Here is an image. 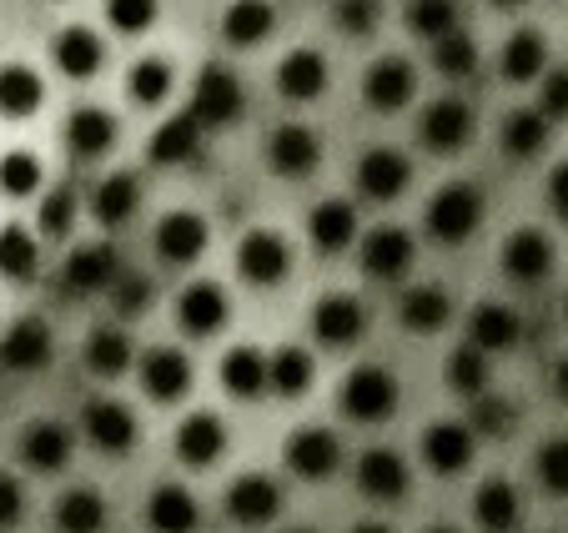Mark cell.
I'll list each match as a JSON object with an SVG mask.
<instances>
[{
	"instance_id": "6da1fadb",
	"label": "cell",
	"mask_w": 568,
	"mask_h": 533,
	"mask_svg": "<svg viewBox=\"0 0 568 533\" xmlns=\"http://www.w3.org/2000/svg\"><path fill=\"white\" fill-rule=\"evenodd\" d=\"M423 222H428V237L443 247H463L473 232H478L483 222V192L473 182H448L433 192L428 212H423Z\"/></svg>"
},
{
	"instance_id": "7a4b0ae2",
	"label": "cell",
	"mask_w": 568,
	"mask_h": 533,
	"mask_svg": "<svg viewBox=\"0 0 568 533\" xmlns=\"http://www.w3.org/2000/svg\"><path fill=\"white\" fill-rule=\"evenodd\" d=\"M397 398H403L397 378L377 363H363V368H353L343 383V413L353 418V423H387V418L397 413Z\"/></svg>"
},
{
	"instance_id": "3957f363",
	"label": "cell",
	"mask_w": 568,
	"mask_h": 533,
	"mask_svg": "<svg viewBox=\"0 0 568 533\" xmlns=\"http://www.w3.org/2000/svg\"><path fill=\"white\" fill-rule=\"evenodd\" d=\"M81 433H87L91 449L111 453V459H126L136 449V413H131L121 398H91L87 413H81Z\"/></svg>"
},
{
	"instance_id": "277c9868",
	"label": "cell",
	"mask_w": 568,
	"mask_h": 533,
	"mask_svg": "<svg viewBox=\"0 0 568 533\" xmlns=\"http://www.w3.org/2000/svg\"><path fill=\"white\" fill-rule=\"evenodd\" d=\"M236 272H242V282H252V288H277V282L292 272L287 237L267 232V227L247 232L242 242H236Z\"/></svg>"
},
{
	"instance_id": "5b68a950",
	"label": "cell",
	"mask_w": 568,
	"mask_h": 533,
	"mask_svg": "<svg viewBox=\"0 0 568 533\" xmlns=\"http://www.w3.org/2000/svg\"><path fill=\"white\" fill-rule=\"evenodd\" d=\"M242 107H247L242 81H236L222 61L202 66V76H196V86H192V111L202 117V127H232V121L242 117Z\"/></svg>"
},
{
	"instance_id": "8992f818",
	"label": "cell",
	"mask_w": 568,
	"mask_h": 533,
	"mask_svg": "<svg viewBox=\"0 0 568 533\" xmlns=\"http://www.w3.org/2000/svg\"><path fill=\"white\" fill-rule=\"evenodd\" d=\"M413 257H418V242H413L408 227H373V232L363 237L357 262H363L367 278L397 282V278H408V272H413Z\"/></svg>"
},
{
	"instance_id": "52a82bcc",
	"label": "cell",
	"mask_w": 568,
	"mask_h": 533,
	"mask_svg": "<svg viewBox=\"0 0 568 533\" xmlns=\"http://www.w3.org/2000/svg\"><path fill=\"white\" fill-rule=\"evenodd\" d=\"M408 182H413V161L393 147H373L357 161V192L367 202H397V197L408 192Z\"/></svg>"
},
{
	"instance_id": "ba28073f",
	"label": "cell",
	"mask_w": 568,
	"mask_h": 533,
	"mask_svg": "<svg viewBox=\"0 0 568 533\" xmlns=\"http://www.w3.org/2000/svg\"><path fill=\"white\" fill-rule=\"evenodd\" d=\"M337 463H343V443H337L333 428H297L287 438V469L307 483L333 479Z\"/></svg>"
},
{
	"instance_id": "9c48e42d",
	"label": "cell",
	"mask_w": 568,
	"mask_h": 533,
	"mask_svg": "<svg viewBox=\"0 0 568 533\" xmlns=\"http://www.w3.org/2000/svg\"><path fill=\"white\" fill-rule=\"evenodd\" d=\"M353 479H357V493H367L373 503H397V499H408V489H413V473L397 449H367L357 459Z\"/></svg>"
},
{
	"instance_id": "30bf717a",
	"label": "cell",
	"mask_w": 568,
	"mask_h": 533,
	"mask_svg": "<svg viewBox=\"0 0 568 533\" xmlns=\"http://www.w3.org/2000/svg\"><path fill=\"white\" fill-rule=\"evenodd\" d=\"M226 513L242 529H262V523H272L282 513V483L267 479V473H242L226 489Z\"/></svg>"
},
{
	"instance_id": "8fae6325",
	"label": "cell",
	"mask_w": 568,
	"mask_h": 533,
	"mask_svg": "<svg viewBox=\"0 0 568 533\" xmlns=\"http://www.w3.org/2000/svg\"><path fill=\"white\" fill-rule=\"evenodd\" d=\"M136 373H141V388H146L151 403H176V398L192 388V363H186L182 348H146Z\"/></svg>"
},
{
	"instance_id": "7c38bea8",
	"label": "cell",
	"mask_w": 568,
	"mask_h": 533,
	"mask_svg": "<svg viewBox=\"0 0 568 533\" xmlns=\"http://www.w3.org/2000/svg\"><path fill=\"white\" fill-rule=\"evenodd\" d=\"M418 137H423V147L438 151V157H453V151H463V147H468V137H473L468 101H458V97L433 101V107L423 111V121H418Z\"/></svg>"
},
{
	"instance_id": "4fadbf2b",
	"label": "cell",
	"mask_w": 568,
	"mask_h": 533,
	"mask_svg": "<svg viewBox=\"0 0 568 533\" xmlns=\"http://www.w3.org/2000/svg\"><path fill=\"white\" fill-rule=\"evenodd\" d=\"M312 332H317L322 348H353L367 332V308L347 292H333V298H322L312 308Z\"/></svg>"
},
{
	"instance_id": "5bb4252c",
	"label": "cell",
	"mask_w": 568,
	"mask_h": 533,
	"mask_svg": "<svg viewBox=\"0 0 568 533\" xmlns=\"http://www.w3.org/2000/svg\"><path fill=\"white\" fill-rule=\"evenodd\" d=\"M116 278H121V257L111 242L75 247V252L65 257V272H61L65 292H106V288H116Z\"/></svg>"
},
{
	"instance_id": "9a60e30c",
	"label": "cell",
	"mask_w": 568,
	"mask_h": 533,
	"mask_svg": "<svg viewBox=\"0 0 568 533\" xmlns=\"http://www.w3.org/2000/svg\"><path fill=\"white\" fill-rule=\"evenodd\" d=\"M212 242V227L196 212H166L156 222V257L172 266H192Z\"/></svg>"
},
{
	"instance_id": "2e32d148",
	"label": "cell",
	"mask_w": 568,
	"mask_h": 533,
	"mask_svg": "<svg viewBox=\"0 0 568 533\" xmlns=\"http://www.w3.org/2000/svg\"><path fill=\"white\" fill-rule=\"evenodd\" d=\"M226 318H232V302L216 282H192L176 298V322H182L186 338H212V332L226 328Z\"/></svg>"
},
{
	"instance_id": "e0dca14e",
	"label": "cell",
	"mask_w": 568,
	"mask_h": 533,
	"mask_svg": "<svg viewBox=\"0 0 568 533\" xmlns=\"http://www.w3.org/2000/svg\"><path fill=\"white\" fill-rule=\"evenodd\" d=\"M504 272L514 282H524V288H538V282L554 272V242H548V232L518 227V232L504 242Z\"/></svg>"
},
{
	"instance_id": "ac0fdd59",
	"label": "cell",
	"mask_w": 568,
	"mask_h": 533,
	"mask_svg": "<svg viewBox=\"0 0 568 533\" xmlns=\"http://www.w3.org/2000/svg\"><path fill=\"white\" fill-rule=\"evenodd\" d=\"M226 453V423L216 413H186L182 428H176V459L186 469H212L216 459Z\"/></svg>"
},
{
	"instance_id": "d6986e66",
	"label": "cell",
	"mask_w": 568,
	"mask_h": 533,
	"mask_svg": "<svg viewBox=\"0 0 568 533\" xmlns=\"http://www.w3.org/2000/svg\"><path fill=\"white\" fill-rule=\"evenodd\" d=\"M413 91H418V76H413V61H403V56L373 61V71L363 81V97L373 111H403L413 101Z\"/></svg>"
},
{
	"instance_id": "ffe728a7",
	"label": "cell",
	"mask_w": 568,
	"mask_h": 533,
	"mask_svg": "<svg viewBox=\"0 0 568 533\" xmlns=\"http://www.w3.org/2000/svg\"><path fill=\"white\" fill-rule=\"evenodd\" d=\"M267 161L277 177H307L312 167L322 161V141L312 127H302V121H287V127H277L267 137Z\"/></svg>"
},
{
	"instance_id": "44dd1931",
	"label": "cell",
	"mask_w": 568,
	"mask_h": 533,
	"mask_svg": "<svg viewBox=\"0 0 568 533\" xmlns=\"http://www.w3.org/2000/svg\"><path fill=\"white\" fill-rule=\"evenodd\" d=\"M478 453V433L473 423H433L423 433V459H428L433 473H463Z\"/></svg>"
},
{
	"instance_id": "7402d4cb",
	"label": "cell",
	"mask_w": 568,
	"mask_h": 533,
	"mask_svg": "<svg viewBox=\"0 0 568 533\" xmlns=\"http://www.w3.org/2000/svg\"><path fill=\"white\" fill-rule=\"evenodd\" d=\"M71 453H75V433L65 423H31L21 433V459H26V469H36V473H61L65 463H71Z\"/></svg>"
},
{
	"instance_id": "603a6c76",
	"label": "cell",
	"mask_w": 568,
	"mask_h": 533,
	"mask_svg": "<svg viewBox=\"0 0 568 533\" xmlns=\"http://www.w3.org/2000/svg\"><path fill=\"white\" fill-rule=\"evenodd\" d=\"M51 363V328L41 318H21L6 338H0V368L11 373H36Z\"/></svg>"
},
{
	"instance_id": "cb8c5ba5",
	"label": "cell",
	"mask_w": 568,
	"mask_h": 533,
	"mask_svg": "<svg viewBox=\"0 0 568 533\" xmlns=\"http://www.w3.org/2000/svg\"><path fill=\"white\" fill-rule=\"evenodd\" d=\"M524 338V318H518L508 302H478L468 312V342L483 352H508Z\"/></svg>"
},
{
	"instance_id": "d4e9b609",
	"label": "cell",
	"mask_w": 568,
	"mask_h": 533,
	"mask_svg": "<svg viewBox=\"0 0 568 533\" xmlns=\"http://www.w3.org/2000/svg\"><path fill=\"white\" fill-rule=\"evenodd\" d=\"M202 117L196 111H176V117H166L156 131H151V161L156 167H182V161L196 157V147H202Z\"/></svg>"
},
{
	"instance_id": "484cf974",
	"label": "cell",
	"mask_w": 568,
	"mask_h": 533,
	"mask_svg": "<svg viewBox=\"0 0 568 533\" xmlns=\"http://www.w3.org/2000/svg\"><path fill=\"white\" fill-rule=\"evenodd\" d=\"M277 91L287 101H317L327 91V56L302 46V51L282 56L277 61Z\"/></svg>"
},
{
	"instance_id": "4316f807",
	"label": "cell",
	"mask_w": 568,
	"mask_h": 533,
	"mask_svg": "<svg viewBox=\"0 0 568 533\" xmlns=\"http://www.w3.org/2000/svg\"><path fill=\"white\" fill-rule=\"evenodd\" d=\"M146 523H151V533H196L202 509H196V499L182 483H156L146 499Z\"/></svg>"
},
{
	"instance_id": "83f0119b",
	"label": "cell",
	"mask_w": 568,
	"mask_h": 533,
	"mask_svg": "<svg viewBox=\"0 0 568 533\" xmlns=\"http://www.w3.org/2000/svg\"><path fill=\"white\" fill-rule=\"evenodd\" d=\"M222 388L232 398H242V403L262 398L272 388V358L262 348H232L222 358Z\"/></svg>"
},
{
	"instance_id": "f1b7e54d",
	"label": "cell",
	"mask_w": 568,
	"mask_h": 533,
	"mask_svg": "<svg viewBox=\"0 0 568 533\" xmlns=\"http://www.w3.org/2000/svg\"><path fill=\"white\" fill-rule=\"evenodd\" d=\"M473 519H478L483 533H514L518 519H524V499L508 479H488L473 493Z\"/></svg>"
},
{
	"instance_id": "f546056e",
	"label": "cell",
	"mask_w": 568,
	"mask_h": 533,
	"mask_svg": "<svg viewBox=\"0 0 568 533\" xmlns=\"http://www.w3.org/2000/svg\"><path fill=\"white\" fill-rule=\"evenodd\" d=\"M55 71L71 76V81H91V76L101 71V61H106V46H101L97 31H87V26H65L61 36H55Z\"/></svg>"
},
{
	"instance_id": "4dcf8cb0",
	"label": "cell",
	"mask_w": 568,
	"mask_h": 533,
	"mask_svg": "<svg viewBox=\"0 0 568 533\" xmlns=\"http://www.w3.org/2000/svg\"><path fill=\"white\" fill-rule=\"evenodd\" d=\"M65 147H71L81 161L106 157V151L116 147V117H111V111H101V107L71 111V121H65Z\"/></svg>"
},
{
	"instance_id": "1f68e13d",
	"label": "cell",
	"mask_w": 568,
	"mask_h": 533,
	"mask_svg": "<svg viewBox=\"0 0 568 533\" xmlns=\"http://www.w3.org/2000/svg\"><path fill=\"white\" fill-rule=\"evenodd\" d=\"M307 237H312V247L317 252H347L353 247V237H357V212H353V202H317L312 207V217H307Z\"/></svg>"
},
{
	"instance_id": "d6a6232c",
	"label": "cell",
	"mask_w": 568,
	"mask_h": 533,
	"mask_svg": "<svg viewBox=\"0 0 568 533\" xmlns=\"http://www.w3.org/2000/svg\"><path fill=\"white\" fill-rule=\"evenodd\" d=\"M277 26V6L272 0H232L222 16V36L232 46H262Z\"/></svg>"
},
{
	"instance_id": "836d02e7",
	"label": "cell",
	"mask_w": 568,
	"mask_h": 533,
	"mask_svg": "<svg viewBox=\"0 0 568 533\" xmlns=\"http://www.w3.org/2000/svg\"><path fill=\"white\" fill-rule=\"evenodd\" d=\"M141 207V182L131 177V171H111L106 182L97 187V197H91V217H97L101 227H121L131 222Z\"/></svg>"
},
{
	"instance_id": "e575fe53",
	"label": "cell",
	"mask_w": 568,
	"mask_h": 533,
	"mask_svg": "<svg viewBox=\"0 0 568 533\" xmlns=\"http://www.w3.org/2000/svg\"><path fill=\"white\" fill-rule=\"evenodd\" d=\"M453 318V298L443 288H413L408 298L397 302V322L408 332H418V338H428V332H443Z\"/></svg>"
},
{
	"instance_id": "d590c367",
	"label": "cell",
	"mask_w": 568,
	"mask_h": 533,
	"mask_svg": "<svg viewBox=\"0 0 568 533\" xmlns=\"http://www.w3.org/2000/svg\"><path fill=\"white\" fill-rule=\"evenodd\" d=\"M41 101H45V86L31 66H21V61L0 66V117L26 121L31 111H41Z\"/></svg>"
},
{
	"instance_id": "8d00e7d4",
	"label": "cell",
	"mask_w": 568,
	"mask_h": 533,
	"mask_svg": "<svg viewBox=\"0 0 568 533\" xmlns=\"http://www.w3.org/2000/svg\"><path fill=\"white\" fill-rule=\"evenodd\" d=\"M55 529L61 533H101L106 529V499L97 489H65L55 503Z\"/></svg>"
},
{
	"instance_id": "74e56055",
	"label": "cell",
	"mask_w": 568,
	"mask_h": 533,
	"mask_svg": "<svg viewBox=\"0 0 568 533\" xmlns=\"http://www.w3.org/2000/svg\"><path fill=\"white\" fill-rule=\"evenodd\" d=\"M36 272H41V242H36L21 222L0 227V278L31 282Z\"/></svg>"
},
{
	"instance_id": "f35d334b",
	"label": "cell",
	"mask_w": 568,
	"mask_h": 533,
	"mask_svg": "<svg viewBox=\"0 0 568 533\" xmlns=\"http://www.w3.org/2000/svg\"><path fill=\"white\" fill-rule=\"evenodd\" d=\"M504 81H514V86H524V81H538L544 76V66H548V46H544V36L538 31H514L508 36V46H504Z\"/></svg>"
},
{
	"instance_id": "ab89813d",
	"label": "cell",
	"mask_w": 568,
	"mask_h": 533,
	"mask_svg": "<svg viewBox=\"0 0 568 533\" xmlns=\"http://www.w3.org/2000/svg\"><path fill=\"white\" fill-rule=\"evenodd\" d=\"M131 363H136V352H131V338L121 328H97L87 342V368L97 378H121L131 373Z\"/></svg>"
},
{
	"instance_id": "60d3db41",
	"label": "cell",
	"mask_w": 568,
	"mask_h": 533,
	"mask_svg": "<svg viewBox=\"0 0 568 533\" xmlns=\"http://www.w3.org/2000/svg\"><path fill=\"white\" fill-rule=\"evenodd\" d=\"M548 147V117L544 111H508L504 121V151L514 161H534Z\"/></svg>"
},
{
	"instance_id": "b9f144b4",
	"label": "cell",
	"mask_w": 568,
	"mask_h": 533,
	"mask_svg": "<svg viewBox=\"0 0 568 533\" xmlns=\"http://www.w3.org/2000/svg\"><path fill=\"white\" fill-rule=\"evenodd\" d=\"M488 383H494V373H488V352L473 348V342H463V348L448 358V388L473 403V398L488 393Z\"/></svg>"
},
{
	"instance_id": "7bdbcfd3",
	"label": "cell",
	"mask_w": 568,
	"mask_h": 533,
	"mask_svg": "<svg viewBox=\"0 0 568 533\" xmlns=\"http://www.w3.org/2000/svg\"><path fill=\"white\" fill-rule=\"evenodd\" d=\"M312 373H317V363H312L307 348H277L272 352V393H282V398L307 393Z\"/></svg>"
},
{
	"instance_id": "ee69618b",
	"label": "cell",
	"mask_w": 568,
	"mask_h": 533,
	"mask_svg": "<svg viewBox=\"0 0 568 533\" xmlns=\"http://www.w3.org/2000/svg\"><path fill=\"white\" fill-rule=\"evenodd\" d=\"M131 101L136 107H161V101L172 97V61H161V56H146V61L131 66Z\"/></svg>"
},
{
	"instance_id": "f6af8a7d",
	"label": "cell",
	"mask_w": 568,
	"mask_h": 533,
	"mask_svg": "<svg viewBox=\"0 0 568 533\" xmlns=\"http://www.w3.org/2000/svg\"><path fill=\"white\" fill-rule=\"evenodd\" d=\"M0 192L16 197V202L41 192V157L36 151H6L0 157Z\"/></svg>"
},
{
	"instance_id": "bcb514c9",
	"label": "cell",
	"mask_w": 568,
	"mask_h": 533,
	"mask_svg": "<svg viewBox=\"0 0 568 533\" xmlns=\"http://www.w3.org/2000/svg\"><path fill=\"white\" fill-rule=\"evenodd\" d=\"M408 26L423 36V41H443V36L458 31V0H413Z\"/></svg>"
},
{
	"instance_id": "7dc6e473",
	"label": "cell",
	"mask_w": 568,
	"mask_h": 533,
	"mask_svg": "<svg viewBox=\"0 0 568 533\" xmlns=\"http://www.w3.org/2000/svg\"><path fill=\"white\" fill-rule=\"evenodd\" d=\"M433 66H438L448 81L473 76V66H478V46H473V36L453 31V36H443V41H433Z\"/></svg>"
},
{
	"instance_id": "c3c4849f",
	"label": "cell",
	"mask_w": 568,
	"mask_h": 533,
	"mask_svg": "<svg viewBox=\"0 0 568 533\" xmlns=\"http://www.w3.org/2000/svg\"><path fill=\"white\" fill-rule=\"evenodd\" d=\"M161 16V0H106V21L116 36H146Z\"/></svg>"
},
{
	"instance_id": "681fc988",
	"label": "cell",
	"mask_w": 568,
	"mask_h": 533,
	"mask_svg": "<svg viewBox=\"0 0 568 533\" xmlns=\"http://www.w3.org/2000/svg\"><path fill=\"white\" fill-rule=\"evenodd\" d=\"M538 483L558 499H568V438H548L538 449Z\"/></svg>"
},
{
	"instance_id": "f907efd6",
	"label": "cell",
	"mask_w": 568,
	"mask_h": 533,
	"mask_svg": "<svg viewBox=\"0 0 568 533\" xmlns=\"http://www.w3.org/2000/svg\"><path fill=\"white\" fill-rule=\"evenodd\" d=\"M473 433H483V438H504L508 428H514V408L504 403V398H494V393H483V398H473Z\"/></svg>"
},
{
	"instance_id": "816d5d0a",
	"label": "cell",
	"mask_w": 568,
	"mask_h": 533,
	"mask_svg": "<svg viewBox=\"0 0 568 533\" xmlns=\"http://www.w3.org/2000/svg\"><path fill=\"white\" fill-rule=\"evenodd\" d=\"M75 222V192L71 187H55L51 197H41V232L45 237H65Z\"/></svg>"
},
{
	"instance_id": "f5cc1de1",
	"label": "cell",
	"mask_w": 568,
	"mask_h": 533,
	"mask_svg": "<svg viewBox=\"0 0 568 533\" xmlns=\"http://www.w3.org/2000/svg\"><path fill=\"white\" fill-rule=\"evenodd\" d=\"M383 21V0H337V26L347 36H373Z\"/></svg>"
},
{
	"instance_id": "db71d44e",
	"label": "cell",
	"mask_w": 568,
	"mask_h": 533,
	"mask_svg": "<svg viewBox=\"0 0 568 533\" xmlns=\"http://www.w3.org/2000/svg\"><path fill=\"white\" fill-rule=\"evenodd\" d=\"M146 302H151V282L141 278V272H121L116 288H111V308H116L121 318H136Z\"/></svg>"
},
{
	"instance_id": "11a10c76",
	"label": "cell",
	"mask_w": 568,
	"mask_h": 533,
	"mask_svg": "<svg viewBox=\"0 0 568 533\" xmlns=\"http://www.w3.org/2000/svg\"><path fill=\"white\" fill-rule=\"evenodd\" d=\"M538 111H544L548 121H564L568 117V66H558V71L544 76V97H538Z\"/></svg>"
},
{
	"instance_id": "9f6ffc18",
	"label": "cell",
	"mask_w": 568,
	"mask_h": 533,
	"mask_svg": "<svg viewBox=\"0 0 568 533\" xmlns=\"http://www.w3.org/2000/svg\"><path fill=\"white\" fill-rule=\"evenodd\" d=\"M21 513H26V493H21V483H16L11 473H0V533L16 529V523H21Z\"/></svg>"
},
{
	"instance_id": "6f0895ef",
	"label": "cell",
	"mask_w": 568,
	"mask_h": 533,
	"mask_svg": "<svg viewBox=\"0 0 568 533\" xmlns=\"http://www.w3.org/2000/svg\"><path fill=\"white\" fill-rule=\"evenodd\" d=\"M548 207L568 222V161H558V167L548 171Z\"/></svg>"
},
{
	"instance_id": "680465c9",
	"label": "cell",
	"mask_w": 568,
	"mask_h": 533,
	"mask_svg": "<svg viewBox=\"0 0 568 533\" xmlns=\"http://www.w3.org/2000/svg\"><path fill=\"white\" fill-rule=\"evenodd\" d=\"M554 393H558V398H564V403H568V358H564V363L554 368Z\"/></svg>"
},
{
	"instance_id": "91938a15",
	"label": "cell",
	"mask_w": 568,
	"mask_h": 533,
	"mask_svg": "<svg viewBox=\"0 0 568 533\" xmlns=\"http://www.w3.org/2000/svg\"><path fill=\"white\" fill-rule=\"evenodd\" d=\"M353 533H393V529H387V523H357Z\"/></svg>"
},
{
	"instance_id": "94428289",
	"label": "cell",
	"mask_w": 568,
	"mask_h": 533,
	"mask_svg": "<svg viewBox=\"0 0 568 533\" xmlns=\"http://www.w3.org/2000/svg\"><path fill=\"white\" fill-rule=\"evenodd\" d=\"M498 11H514V6H524V0H494Z\"/></svg>"
},
{
	"instance_id": "6125c7cd",
	"label": "cell",
	"mask_w": 568,
	"mask_h": 533,
	"mask_svg": "<svg viewBox=\"0 0 568 533\" xmlns=\"http://www.w3.org/2000/svg\"><path fill=\"white\" fill-rule=\"evenodd\" d=\"M428 533H458V529H448V523H438V529H428Z\"/></svg>"
},
{
	"instance_id": "be15d7a7",
	"label": "cell",
	"mask_w": 568,
	"mask_h": 533,
	"mask_svg": "<svg viewBox=\"0 0 568 533\" xmlns=\"http://www.w3.org/2000/svg\"><path fill=\"white\" fill-rule=\"evenodd\" d=\"M292 533H312V529H292Z\"/></svg>"
}]
</instances>
